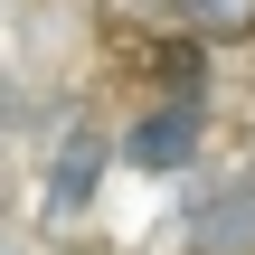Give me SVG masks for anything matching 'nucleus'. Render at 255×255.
<instances>
[{
  "mask_svg": "<svg viewBox=\"0 0 255 255\" xmlns=\"http://www.w3.org/2000/svg\"><path fill=\"white\" fill-rule=\"evenodd\" d=\"M199 151H208V95H151L114 132V161L142 180H180V170H199Z\"/></svg>",
  "mask_w": 255,
  "mask_h": 255,
  "instance_id": "nucleus-1",
  "label": "nucleus"
},
{
  "mask_svg": "<svg viewBox=\"0 0 255 255\" xmlns=\"http://www.w3.org/2000/svg\"><path fill=\"white\" fill-rule=\"evenodd\" d=\"M180 237H189V255H255V161L208 170L180 199Z\"/></svg>",
  "mask_w": 255,
  "mask_h": 255,
  "instance_id": "nucleus-2",
  "label": "nucleus"
},
{
  "mask_svg": "<svg viewBox=\"0 0 255 255\" xmlns=\"http://www.w3.org/2000/svg\"><path fill=\"white\" fill-rule=\"evenodd\" d=\"M104 170H114V132H104V123H66V132H57V161H47V199H38V218L66 237V227L95 208Z\"/></svg>",
  "mask_w": 255,
  "mask_h": 255,
  "instance_id": "nucleus-3",
  "label": "nucleus"
},
{
  "mask_svg": "<svg viewBox=\"0 0 255 255\" xmlns=\"http://www.w3.org/2000/svg\"><path fill=\"white\" fill-rule=\"evenodd\" d=\"M170 38L237 47V38H255V0H170Z\"/></svg>",
  "mask_w": 255,
  "mask_h": 255,
  "instance_id": "nucleus-4",
  "label": "nucleus"
},
{
  "mask_svg": "<svg viewBox=\"0 0 255 255\" xmlns=\"http://www.w3.org/2000/svg\"><path fill=\"white\" fill-rule=\"evenodd\" d=\"M0 255H9V246H0Z\"/></svg>",
  "mask_w": 255,
  "mask_h": 255,
  "instance_id": "nucleus-5",
  "label": "nucleus"
}]
</instances>
